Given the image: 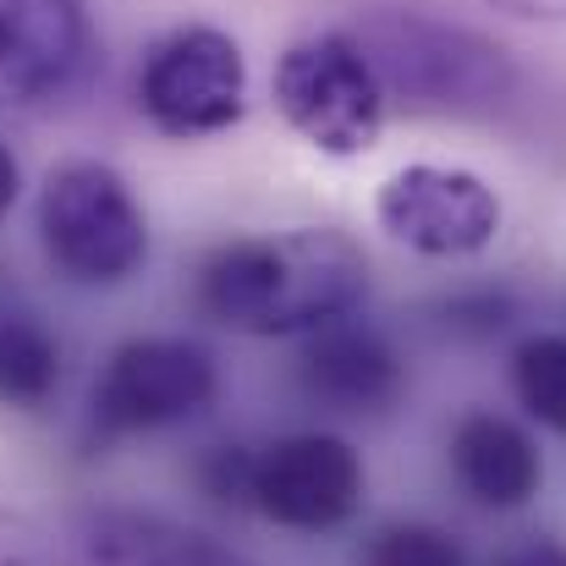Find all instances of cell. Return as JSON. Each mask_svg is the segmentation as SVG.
Returning <instances> with one entry per match:
<instances>
[{"instance_id":"8","label":"cell","mask_w":566,"mask_h":566,"mask_svg":"<svg viewBox=\"0 0 566 566\" xmlns=\"http://www.w3.org/2000/svg\"><path fill=\"white\" fill-rule=\"evenodd\" d=\"M364 490H369L364 457L342 434L308 429V434H286L259 451L253 512L297 534H331L358 517Z\"/></svg>"},{"instance_id":"1","label":"cell","mask_w":566,"mask_h":566,"mask_svg":"<svg viewBox=\"0 0 566 566\" xmlns=\"http://www.w3.org/2000/svg\"><path fill=\"white\" fill-rule=\"evenodd\" d=\"M369 297V253L336 226L237 237L198 270V308L242 336H314Z\"/></svg>"},{"instance_id":"18","label":"cell","mask_w":566,"mask_h":566,"mask_svg":"<svg viewBox=\"0 0 566 566\" xmlns=\"http://www.w3.org/2000/svg\"><path fill=\"white\" fill-rule=\"evenodd\" d=\"M490 566H566V545L551 534H528V539H512Z\"/></svg>"},{"instance_id":"9","label":"cell","mask_w":566,"mask_h":566,"mask_svg":"<svg viewBox=\"0 0 566 566\" xmlns=\"http://www.w3.org/2000/svg\"><path fill=\"white\" fill-rule=\"evenodd\" d=\"M88 50L83 0H0V111H28L72 83Z\"/></svg>"},{"instance_id":"15","label":"cell","mask_w":566,"mask_h":566,"mask_svg":"<svg viewBox=\"0 0 566 566\" xmlns=\"http://www.w3.org/2000/svg\"><path fill=\"white\" fill-rule=\"evenodd\" d=\"M364 566H468V556L434 523H390L369 539Z\"/></svg>"},{"instance_id":"14","label":"cell","mask_w":566,"mask_h":566,"mask_svg":"<svg viewBox=\"0 0 566 566\" xmlns=\"http://www.w3.org/2000/svg\"><path fill=\"white\" fill-rule=\"evenodd\" d=\"M512 390L523 412L566 434V336H528L512 353Z\"/></svg>"},{"instance_id":"19","label":"cell","mask_w":566,"mask_h":566,"mask_svg":"<svg viewBox=\"0 0 566 566\" xmlns=\"http://www.w3.org/2000/svg\"><path fill=\"white\" fill-rule=\"evenodd\" d=\"M506 17H523V22H566V0H484Z\"/></svg>"},{"instance_id":"6","label":"cell","mask_w":566,"mask_h":566,"mask_svg":"<svg viewBox=\"0 0 566 566\" xmlns=\"http://www.w3.org/2000/svg\"><path fill=\"white\" fill-rule=\"evenodd\" d=\"M214 396V358L182 336H138L111 353L105 375L94 379L88 423L99 440L144 434L182 423Z\"/></svg>"},{"instance_id":"5","label":"cell","mask_w":566,"mask_h":566,"mask_svg":"<svg viewBox=\"0 0 566 566\" xmlns=\"http://www.w3.org/2000/svg\"><path fill=\"white\" fill-rule=\"evenodd\" d=\"M138 105L166 138H209L242 122L248 66L237 39L203 22L171 28L138 72Z\"/></svg>"},{"instance_id":"4","label":"cell","mask_w":566,"mask_h":566,"mask_svg":"<svg viewBox=\"0 0 566 566\" xmlns=\"http://www.w3.org/2000/svg\"><path fill=\"white\" fill-rule=\"evenodd\" d=\"M275 111L319 155L353 160L379 144L390 99L353 33H314L275 61Z\"/></svg>"},{"instance_id":"3","label":"cell","mask_w":566,"mask_h":566,"mask_svg":"<svg viewBox=\"0 0 566 566\" xmlns=\"http://www.w3.org/2000/svg\"><path fill=\"white\" fill-rule=\"evenodd\" d=\"M39 237L44 253L83 286H116L149 259V220L105 160H66L44 177Z\"/></svg>"},{"instance_id":"16","label":"cell","mask_w":566,"mask_h":566,"mask_svg":"<svg viewBox=\"0 0 566 566\" xmlns=\"http://www.w3.org/2000/svg\"><path fill=\"white\" fill-rule=\"evenodd\" d=\"M253 473H259V451L248 446H209L192 468L198 490L220 506H253Z\"/></svg>"},{"instance_id":"17","label":"cell","mask_w":566,"mask_h":566,"mask_svg":"<svg viewBox=\"0 0 566 566\" xmlns=\"http://www.w3.org/2000/svg\"><path fill=\"white\" fill-rule=\"evenodd\" d=\"M512 314H517V303L506 292H462L446 303V325L457 336H495L512 325Z\"/></svg>"},{"instance_id":"12","label":"cell","mask_w":566,"mask_h":566,"mask_svg":"<svg viewBox=\"0 0 566 566\" xmlns=\"http://www.w3.org/2000/svg\"><path fill=\"white\" fill-rule=\"evenodd\" d=\"M451 473L457 484L490 506V512H517L539 495L545 484V457L528 440V429H517L501 412H468L451 429Z\"/></svg>"},{"instance_id":"20","label":"cell","mask_w":566,"mask_h":566,"mask_svg":"<svg viewBox=\"0 0 566 566\" xmlns=\"http://www.w3.org/2000/svg\"><path fill=\"white\" fill-rule=\"evenodd\" d=\"M17 188H22V171H17V160H11V149L0 144V220L11 214V203H17Z\"/></svg>"},{"instance_id":"7","label":"cell","mask_w":566,"mask_h":566,"mask_svg":"<svg viewBox=\"0 0 566 566\" xmlns=\"http://www.w3.org/2000/svg\"><path fill=\"white\" fill-rule=\"evenodd\" d=\"M379 226L423 259L484 253L501 231V198L479 171L462 166H401L379 182Z\"/></svg>"},{"instance_id":"2","label":"cell","mask_w":566,"mask_h":566,"mask_svg":"<svg viewBox=\"0 0 566 566\" xmlns=\"http://www.w3.org/2000/svg\"><path fill=\"white\" fill-rule=\"evenodd\" d=\"M396 99L412 116H484L501 111L517 72L501 44L429 11H379L353 33Z\"/></svg>"},{"instance_id":"10","label":"cell","mask_w":566,"mask_h":566,"mask_svg":"<svg viewBox=\"0 0 566 566\" xmlns=\"http://www.w3.org/2000/svg\"><path fill=\"white\" fill-rule=\"evenodd\" d=\"M297 385L308 401L331 412H385L401 390V358L396 347L364 319H336L314 336H303L297 353Z\"/></svg>"},{"instance_id":"13","label":"cell","mask_w":566,"mask_h":566,"mask_svg":"<svg viewBox=\"0 0 566 566\" xmlns=\"http://www.w3.org/2000/svg\"><path fill=\"white\" fill-rule=\"evenodd\" d=\"M61 385L55 336L17 308H0V401L6 407H44Z\"/></svg>"},{"instance_id":"11","label":"cell","mask_w":566,"mask_h":566,"mask_svg":"<svg viewBox=\"0 0 566 566\" xmlns=\"http://www.w3.org/2000/svg\"><path fill=\"white\" fill-rule=\"evenodd\" d=\"M66 566H248L226 545L149 512H83L66 534Z\"/></svg>"}]
</instances>
